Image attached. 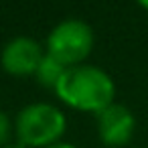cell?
I'll list each match as a JSON object with an SVG mask.
<instances>
[{
    "instance_id": "cell-3",
    "label": "cell",
    "mask_w": 148,
    "mask_h": 148,
    "mask_svg": "<svg viewBox=\"0 0 148 148\" xmlns=\"http://www.w3.org/2000/svg\"><path fill=\"white\" fill-rule=\"evenodd\" d=\"M93 49V31L79 18L59 23L47 37V53L61 61L65 67L83 65Z\"/></svg>"
},
{
    "instance_id": "cell-8",
    "label": "cell",
    "mask_w": 148,
    "mask_h": 148,
    "mask_svg": "<svg viewBox=\"0 0 148 148\" xmlns=\"http://www.w3.org/2000/svg\"><path fill=\"white\" fill-rule=\"evenodd\" d=\"M2 148H27V146H25V144H21V142L16 140V142H8V144H4Z\"/></svg>"
},
{
    "instance_id": "cell-5",
    "label": "cell",
    "mask_w": 148,
    "mask_h": 148,
    "mask_svg": "<svg viewBox=\"0 0 148 148\" xmlns=\"http://www.w3.org/2000/svg\"><path fill=\"white\" fill-rule=\"evenodd\" d=\"M45 51L43 47L31 37H16L8 41L0 55L4 71L10 75H35Z\"/></svg>"
},
{
    "instance_id": "cell-9",
    "label": "cell",
    "mask_w": 148,
    "mask_h": 148,
    "mask_svg": "<svg viewBox=\"0 0 148 148\" xmlns=\"http://www.w3.org/2000/svg\"><path fill=\"white\" fill-rule=\"evenodd\" d=\"M49 148H75V146L69 144V142H57V144H53V146H49Z\"/></svg>"
},
{
    "instance_id": "cell-2",
    "label": "cell",
    "mask_w": 148,
    "mask_h": 148,
    "mask_svg": "<svg viewBox=\"0 0 148 148\" xmlns=\"http://www.w3.org/2000/svg\"><path fill=\"white\" fill-rule=\"evenodd\" d=\"M65 128V114L53 103H31L14 120L16 138L27 148H49L61 142Z\"/></svg>"
},
{
    "instance_id": "cell-4",
    "label": "cell",
    "mask_w": 148,
    "mask_h": 148,
    "mask_svg": "<svg viewBox=\"0 0 148 148\" xmlns=\"http://www.w3.org/2000/svg\"><path fill=\"white\" fill-rule=\"evenodd\" d=\"M95 126L99 140L110 148L126 146L136 132V118L124 103H110L95 114Z\"/></svg>"
},
{
    "instance_id": "cell-1",
    "label": "cell",
    "mask_w": 148,
    "mask_h": 148,
    "mask_svg": "<svg viewBox=\"0 0 148 148\" xmlns=\"http://www.w3.org/2000/svg\"><path fill=\"white\" fill-rule=\"evenodd\" d=\"M57 97L73 110L97 114L116 97V83L97 65H75L67 67L57 87Z\"/></svg>"
},
{
    "instance_id": "cell-10",
    "label": "cell",
    "mask_w": 148,
    "mask_h": 148,
    "mask_svg": "<svg viewBox=\"0 0 148 148\" xmlns=\"http://www.w3.org/2000/svg\"><path fill=\"white\" fill-rule=\"evenodd\" d=\"M140 6H142L144 10H148V0H142V2H140Z\"/></svg>"
},
{
    "instance_id": "cell-7",
    "label": "cell",
    "mask_w": 148,
    "mask_h": 148,
    "mask_svg": "<svg viewBox=\"0 0 148 148\" xmlns=\"http://www.w3.org/2000/svg\"><path fill=\"white\" fill-rule=\"evenodd\" d=\"M10 118L0 110V148L4 144H8V138H10Z\"/></svg>"
},
{
    "instance_id": "cell-6",
    "label": "cell",
    "mask_w": 148,
    "mask_h": 148,
    "mask_svg": "<svg viewBox=\"0 0 148 148\" xmlns=\"http://www.w3.org/2000/svg\"><path fill=\"white\" fill-rule=\"evenodd\" d=\"M65 69L67 67L61 61H57L55 57H51L49 53H45L43 59H41V63H39V67H37V71H35V77H37V81L43 87H49V89L55 91V87H57L61 75L65 73Z\"/></svg>"
}]
</instances>
